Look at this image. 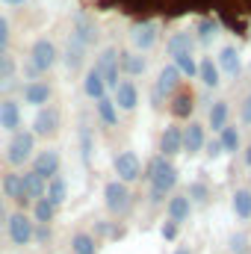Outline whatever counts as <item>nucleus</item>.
<instances>
[{
  "label": "nucleus",
  "instance_id": "nucleus-1",
  "mask_svg": "<svg viewBox=\"0 0 251 254\" xmlns=\"http://www.w3.org/2000/svg\"><path fill=\"white\" fill-rule=\"evenodd\" d=\"M142 178H148V184H151V204H163L166 195H172V190L178 187V169L163 154L151 157V163H148Z\"/></svg>",
  "mask_w": 251,
  "mask_h": 254
},
{
  "label": "nucleus",
  "instance_id": "nucleus-2",
  "mask_svg": "<svg viewBox=\"0 0 251 254\" xmlns=\"http://www.w3.org/2000/svg\"><path fill=\"white\" fill-rule=\"evenodd\" d=\"M36 151V136L33 130H15L12 139H9V148H6V160L9 166H24Z\"/></svg>",
  "mask_w": 251,
  "mask_h": 254
},
{
  "label": "nucleus",
  "instance_id": "nucleus-3",
  "mask_svg": "<svg viewBox=\"0 0 251 254\" xmlns=\"http://www.w3.org/2000/svg\"><path fill=\"white\" fill-rule=\"evenodd\" d=\"M104 204L113 216H127L133 210V195L127 190V184H122V181L104 184Z\"/></svg>",
  "mask_w": 251,
  "mask_h": 254
},
{
  "label": "nucleus",
  "instance_id": "nucleus-4",
  "mask_svg": "<svg viewBox=\"0 0 251 254\" xmlns=\"http://www.w3.org/2000/svg\"><path fill=\"white\" fill-rule=\"evenodd\" d=\"M33 219L24 213V210H18V213H12L9 219H6V234H9V243L15 246V249H27L30 243H33Z\"/></svg>",
  "mask_w": 251,
  "mask_h": 254
},
{
  "label": "nucleus",
  "instance_id": "nucleus-5",
  "mask_svg": "<svg viewBox=\"0 0 251 254\" xmlns=\"http://www.w3.org/2000/svg\"><path fill=\"white\" fill-rule=\"evenodd\" d=\"M60 125H63V113H60L57 107L45 104V107H39V113H36V119H33V136L51 139V136L60 133Z\"/></svg>",
  "mask_w": 251,
  "mask_h": 254
},
{
  "label": "nucleus",
  "instance_id": "nucleus-6",
  "mask_svg": "<svg viewBox=\"0 0 251 254\" xmlns=\"http://www.w3.org/2000/svg\"><path fill=\"white\" fill-rule=\"evenodd\" d=\"M178 83H181V71H178L175 65H166V68L160 71L154 89H151V104H154V107H163V101L178 89Z\"/></svg>",
  "mask_w": 251,
  "mask_h": 254
},
{
  "label": "nucleus",
  "instance_id": "nucleus-7",
  "mask_svg": "<svg viewBox=\"0 0 251 254\" xmlns=\"http://www.w3.org/2000/svg\"><path fill=\"white\" fill-rule=\"evenodd\" d=\"M95 71L101 74V80H104L107 89H116V86H119V51H116V48L101 51V57H98V63H95Z\"/></svg>",
  "mask_w": 251,
  "mask_h": 254
},
{
  "label": "nucleus",
  "instance_id": "nucleus-8",
  "mask_svg": "<svg viewBox=\"0 0 251 254\" xmlns=\"http://www.w3.org/2000/svg\"><path fill=\"white\" fill-rule=\"evenodd\" d=\"M60 166H63V157L57 148H48V151H39L36 160H33V172L42 178V181H51L60 175Z\"/></svg>",
  "mask_w": 251,
  "mask_h": 254
},
{
  "label": "nucleus",
  "instance_id": "nucleus-9",
  "mask_svg": "<svg viewBox=\"0 0 251 254\" xmlns=\"http://www.w3.org/2000/svg\"><path fill=\"white\" fill-rule=\"evenodd\" d=\"M116 175H119V181L122 184H133V181H139L142 178V163H139V157L133 154V151H122V154H116Z\"/></svg>",
  "mask_w": 251,
  "mask_h": 254
},
{
  "label": "nucleus",
  "instance_id": "nucleus-10",
  "mask_svg": "<svg viewBox=\"0 0 251 254\" xmlns=\"http://www.w3.org/2000/svg\"><path fill=\"white\" fill-rule=\"evenodd\" d=\"M30 63L36 65L39 71L54 68V65H57V48H54V42H51V39H39V42L33 45V57H30Z\"/></svg>",
  "mask_w": 251,
  "mask_h": 254
},
{
  "label": "nucleus",
  "instance_id": "nucleus-11",
  "mask_svg": "<svg viewBox=\"0 0 251 254\" xmlns=\"http://www.w3.org/2000/svg\"><path fill=\"white\" fill-rule=\"evenodd\" d=\"M0 127L9 130V133H15L21 127V104L15 98H3L0 101Z\"/></svg>",
  "mask_w": 251,
  "mask_h": 254
},
{
  "label": "nucleus",
  "instance_id": "nucleus-12",
  "mask_svg": "<svg viewBox=\"0 0 251 254\" xmlns=\"http://www.w3.org/2000/svg\"><path fill=\"white\" fill-rule=\"evenodd\" d=\"M184 151V130L175 125H169L163 130V136H160V154L163 157H175V154H181Z\"/></svg>",
  "mask_w": 251,
  "mask_h": 254
},
{
  "label": "nucleus",
  "instance_id": "nucleus-13",
  "mask_svg": "<svg viewBox=\"0 0 251 254\" xmlns=\"http://www.w3.org/2000/svg\"><path fill=\"white\" fill-rule=\"evenodd\" d=\"M166 213H169V222H175V225L189 222L192 201L187 198V192H184V195H172V198H169V204H166Z\"/></svg>",
  "mask_w": 251,
  "mask_h": 254
},
{
  "label": "nucleus",
  "instance_id": "nucleus-14",
  "mask_svg": "<svg viewBox=\"0 0 251 254\" xmlns=\"http://www.w3.org/2000/svg\"><path fill=\"white\" fill-rule=\"evenodd\" d=\"M119 110H125V113H133L136 110V104H139V92H136V86L130 83V80H119V86H116V101H113Z\"/></svg>",
  "mask_w": 251,
  "mask_h": 254
},
{
  "label": "nucleus",
  "instance_id": "nucleus-15",
  "mask_svg": "<svg viewBox=\"0 0 251 254\" xmlns=\"http://www.w3.org/2000/svg\"><path fill=\"white\" fill-rule=\"evenodd\" d=\"M130 39H133V45H136L139 51H151V48L157 45V24H154V21L136 24L133 33H130Z\"/></svg>",
  "mask_w": 251,
  "mask_h": 254
},
{
  "label": "nucleus",
  "instance_id": "nucleus-16",
  "mask_svg": "<svg viewBox=\"0 0 251 254\" xmlns=\"http://www.w3.org/2000/svg\"><path fill=\"white\" fill-rule=\"evenodd\" d=\"M51 95H54V89H51L45 80H30V83L24 86V101L33 104V107H45V104L51 101Z\"/></svg>",
  "mask_w": 251,
  "mask_h": 254
},
{
  "label": "nucleus",
  "instance_id": "nucleus-17",
  "mask_svg": "<svg viewBox=\"0 0 251 254\" xmlns=\"http://www.w3.org/2000/svg\"><path fill=\"white\" fill-rule=\"evenodd\" d=\"M3 198H12L18 207H30V201L24 198V184H21V175H15V172L3 175Z\"/></svg>",
  "mask_w": 251,
  "mask_h": 254
},
{
  "label": "nucleus",
  "instance_id": "nucleus-18",
  "mask_svg": "<svg viewBox=\"0 0 251 254\" xmlns=\"http://www.w3.org/2000/svg\"><path fill=\"white\" fill-rule=\"evenodd\" d=\"M21 184H24V198L33 204L36 198H45V187H48V181H42L36 172H27V175H21Z\"/></svg>",
  "mask_w": 251,
  "mask_h": 254
},
{
  "label": "nucleus",
  "instance_id": "nucleus-19",
  "mask_svg": "<svg viewBox=\"0 0 251 254\" xmlns=\"http://www.w3.org/2000/svg\"><path fill=\"white\" fill-rule=\"evenodd\" d=\"M71 254H98V240L89 231H74L71 234Z\"/></svg>",
  "mask_w": 251,
  "mask_h": 254
},
{
  "label": "nucleus",
  "instance_id": "nucleus-20",
  "mask_svg": "<svg viewBox=\"0 0 251 254\" xmlns=\"http://www.w3.org/2000/svg\"><path fill=\"white\" fill-rule=\"evenodd\" d=\"M65 195H68V184H65V178H63V175L51 178V181H48V187H45V198L60 210V207L65 204Z\"/></svg>",
  "mask_w": 251,
  "mask_h": 254
},
{
  "label": "nucleus",
  "instance_id": "nucleus-21",
  "mask_svg": "<svg viewBox=\"0 0 251 254\" xmlns=\"http://www.w3.org/2000/svg\"><path fill=\"white\" fill-rule=\"evenodd\" d=\"M204 127L195 125V122H189V127L184 130V151L187 154H198L201 148H204Z\"/></svg>",
  "mask_w": 251,
  "mask_h": 254
},
{
  "label": "nucleus",
  "instance_id": "nucleus-22",
  "mask_svg": "<svg viewBox=\"0 0 251 254\" xmlns=\"http://www.w3.org/2000/svg\"><path fill=\"white\" fill-rule=\"evenodd\" d=\"M74 39H80L86 48L98 39V30H95V24H92L86 15H77V18H74Z\"/></svg>",
  "mask_w": 251,
  "mask_h": 254
},
{
  "label": "nucleus",
  "instance_id": "nucleus-23",
  "mask_svg": "<svg viewBox=\"0 0 251 254\" xmlns=\"http://www.w3.org/2000/svg\"><path fill=\"white\" fill-rule=\"evenodd\" d=\"M30 207H33V222H36V225H51L54 216H57V207H54L48 198H36Z\"/></svg>",
  "mask_w": 251,
  "mask_h": 254
},
{
  "label": "nucleus",
  "instance_id": "nucleus-24",
  "mask_svg": "<svg viewBox=\"0 0 251 254\" xmlns=\"http://www.w3.org/2000/svg\"><path fill=\"white\" fill-rule=\"evenodd\" d=\"M119 68H122L125 74H130V77H139V74H145L148 63H145V57H139V54H119Z\"/></svg>",
  "mask_w": 251,
  "mask_h": 254
},
{
  "label": "nucleus",
  "instance_id": "nucleus-25",
  "mask_svg": "<svg viewBox=\"0 0 251 254\" xmlns=\"http://www.w3.org/2000/svg\"><path fill=\"white\" fill-rule=\"evenodd\" d=\"M219 68L228 74V77H240V71H243V63H240V54L234 51V48H225L222 54H219Z\"/></svg>",
  "mask_w": 251,
  "mask_h": 254
},
{
  "label": "nucleus",
  "instance_id": "nucleus-26",
  "mask_svg": "<svg viewBox=\"0 0 251 254\" xmlns=\"http://www.w3.org/2000/svg\"><path fill=\"white\" fill-rule=\"evenodd\" d=\"M83 92H86L92 101H98V98H104V95H107V86H104V80H101V74H98L95 68L86 74V80H83Z\"/></svg>",
  "mask_w": 251,
  "mask_h": 254
},
{
  "label": "nucleus",
  "instance_id": "nucleus-27",
  "mask_svg": "<svg viewBox=\"0 0 251 254\" xmlns=\"http://www.w3.org/2000/svg\"><path fill=\"white\" fill-rule=\"evenodd\" d=\"M198 77H201V83H204V86H210V89H216V86L222 83V80H219V65L213 63L210 57L198 63Z\"/></svg>",
  "mask_w": 251,
  "mask_h": 254
},
{
  "label": "nucleus",
  "instance_id": "nucleus-28",
  "mask_svg": "<svg viewBox=\"0 0 251 254\" xmlns=\"http://www.w3.org/2000/svg\"><path fill=\"white\" fill-rule=\"evenodd\" d=\"M219 145H222V154H237L240 151V130L225 125L219 130Z\"/></svg>",
  "mask_w": 251,
  "mask_h": 254
},
{
  "label": "nucleus",
  "instance_id": "nucleus-29",
  "mask_svg": "<svg viewBox=\"0 0 251 254\" xmlns=\"http://www.w3.org/2000/svg\"><path fill=\"white\" fill-rule=\"evenodd\" d=\"M98 116H101V122L107 127H116L119 125V107L113 104V98H98Z\"/></svg>",
  "mask_w": 251,
  "mask_h": 254
},
{
  "label": "nucleus",
  "instance_id": "nucleus-30",
  "mask_svg": "<svg viewBox=\"0 0 251 254\" xmlns=\"http://www.w3.org/2000/svg\"><path fill=\"white\" fill-rule=\"evenodd\" d=\"M83 54H86V45L71 36V42H68V48H65V65H68L71 71H77L80 63H83Z\"/></svg>",
  "mask_w": 251,
  "mask_h": 254
},
{
  "label": "nucleus",
  "instance_id": "nucleus-31",
  "mask_svg": "<svg viewBox=\"0 0 251 254\" xmlns=\"http://www.w3.org/2000/svg\"><path fill=\"white\" fill-rule=\"evenodd\" d=\"M169 54L172 57H178V54H192V48H195V39L189 36V33H175L172 39H169Z\"/></svg>",
  "mask_w": 251,
  "mask_h": 254
},
{
  "label": "nucleus",
  "instance_id": "nucleus-32",
  "mask_svg": "<svg viewBox=\"0 0 251 254\" xmlns=\"http://www.w3.org/2000/svg\"><path fill=\"white\" fill-rule=\"evenodd\" d=\"M234 213H237V219H243V222L251 219V190L234 192Z\"/></svg>",
  "mask_w": 251,
  "mask_h": 254
},
{
  "label": "nucleus",
  "instance_id": "nucleus-33",
  "mask_svg": "<svg viewBox=\"0 0 251 254\" xmlns=\"http://www.w3.org/2000/svg\"><path fill=\"white\" fill-rule=\"evenodd\" d=\"M225 125H228V101H216L210 107V127L213 130H222Z\"/></svg>",
  "mask_w": 251,
  "mask_h": 254
},
{
  "label": "nucleus",
  "instance_id": "nucleus-34",
  "mask_svg": "<svg viewBox=\"0 0 251 254\" xmlns=\"http://www.w3.org/2000/svg\"><path fill=\"white\" fill-rule=\"evenodd\" d=\"M192 110H195L192 95H178V98L172 101V116H175V119H189Z\"/></svg>",
  "mask_w": 251,
  "mask_h": 254
},
{
  "label": "nucleus",
  "instance_id": "nucleus-35",
  "mask_svg": "<svg viewBox=\"0 0 251 254\" xmlns=\"http://www.w3.org/2000/svg\"><path fill=\"white\" fill-rule=\"evenodd\" d=\"M80 157H83V163L89 166L92 163V127L86 125H80Z\"/></svg>",
  "mask_w": 251,
  "mask_h": 254
},
{
  "label": "nucleus",
  "instance_id": "nucleus-36",
  "mask_svg": "<svg viewBox=\"0 0 251 254\" xmlns=\"http://www.w3.org/2000/svg\"><path fill=\"white\" fill-rule=\"evenodd\" d=\"M175 68H178L184 77H198V65L192 60V54H178V57H175Z\"/></svg>",
  "mask_w": 251,
  "mask_h": 254
},
{
  "label": "nucleus",
  "instance_id": "nucleus-37",
  "mask_svg": "<svg viewBox=\"0 0 251 254\" xmlns=\"http://www.w3.org/2000/svg\"><path fill=\"white\" fill-rule=\"evenodd\" d=\"M15 71H18L15 57H9L6 51H0V80H15Z\"/></svg>",
  "mask_w": 251,
  "mask_h": 254
},
{
  "label": "nucleus",
  "instance_id": "nucleus-38",
  "mask_svg": "<svg viewBox=\"0 0 251 254\" xmlns=\"http://www.w3.org/2000/svg\"><path fill=\"white\" fill-rule=\"evenodd\" d=\"M216 30H219V24L213 21V18H204V21H198V39L207 45L213 36H216Z\"/></svg>",
  "mask_w": 251,
  "mask_h": 254
},
{
  "label": "nucleus",
  "instance_id": "nucleus-39",
  "mask_svg": "<svg viewBox=\"0 0 251 254\" xmlns=\"http://www.w3.org/2000/svg\"><path fill=\"white\" fill-rule=\"evenodd\" d=\"M33 240H36V246H51V240H54V231H51V225H33Z\"/></svg>",
  "mask_w": 251,
  "mask_h": 254
},
{
  "label": "nucleus",
  "instance_id": "nucleus-40",
  "mask_svg": "<svg viewBox=\"0 0 251 254\" xmlns=\"http://www.w3.org/2000/svg\"><path fill=\"white\" fill-rule=\"evenodd\" d=\"M187 198L192 204H207V184H201V181H195V184H189V192Z\"/></svg>",
  "mask_w": 251,
  "mask_h": 254
},
{
  "label": "nucleus",
  "instance_id": "nucleus-41",
  "mask_svg": "<svg viewBox=\"0 0 251 254\" xmlns=\"http://www.w3.org/2000/svg\"><path fill=\"white\" fill-rule=\"evenodd\" d=\"M228 249L234 254H249V237H246V234H231Z\"/></svg>",
  "mask_w": 251,
  "mask_h": 254
},
{
  "label": "nucleus",
  "instance_id": "nucleus-42",
  "mask_svg": "<svg viewBox=\"0 0 251 254\" xmlns=\"http://www.w3.org/2000/svg\"><path fill=\"white\" fill-rule=\"evenodd\" d=\"M178 228H181V225H175V222H166V225L160 228L163 240H169V243H172V240H178Z\"/></svg>",
  "mask_w": 251,
  "mask_h": 254
},
{
  "label": "nucleus",
  "instance_id": "nucleus-43",
  "mask_svg": "<svg viewBox=\"0 0 251 254\" xmlns=\"http://www.w3.org/2000/svg\"><path fill=\"white\" fill-rule=\"evenodd\" d=\"M6 45H9V21L0 18V51H6Z\"/></svg>",
  "mask_w": 251,
  "mask_h": 254
},
{
  "label": "nucleus",
  "instance_id": "nucleus-44",
  "mask_svg": "<svg viewBox=\"0 0 251 254\" xmlns=\"http://www.w3.org/2000/svg\"><path fill=\"white\" fill-rule=\"evenodd\" d=\"M204 148H207V157H219L222 154V145H219V139H210V142H204Z\"/></svg>",
  "mask_w": 251,
  "mask_h": 254
},
{
  "label": "nucleus",
  "instance_id": "nucleus-45",
  "mask_svg": "<svg viewBox=\"0 0 251 254\" xmlns=\"http://www.w3.org/2000/svg\"><path fill=\"white\" fill-rule=\"evenodd\" d=\"M243 122H246V125H251V95H249V101L243 104Z\"/></svg>",
  "mask_w": 251,
  "mask_h": 254
},
{
  "label": "nucleus",
  "instance_id": "nucleus-46",
  "mask_svg": "<svg viewBox=\"0 0 251 254\" xmlns=\"http://www.w3.org/2000/svg\"><path fill=\"white\" fill-rule=\"evenodd\" d=\"M3 3H9V6H21V3H27V0H3Z\"/></svg>",
  "mask_w": 251,
  "mask_h": 254
},
{
  "label": "nucleus",
  "instance_id": "nucleus-47",
  "mask_svg": "<svg viewBox=\"0 0 251 254\" xmlns=\"http://www.w3.org/2000/svg\"><path fill=\"white\" fill-rule=\"evenodd\" d=\"M6 219V210H3V195H0V222Z\"/></svg>",
  "mask_w": 251,
  "mask_h": 254
},
{
  "label": "nucleus",
  "instance_id": "nucleus-48",
  "mask_svg": "<svg viewBox=\"0 0 251 254\" xmlns=\"http://www.w3.org/2000/svg\"><path fill=\"white\" fill-rule=\"evenodd\" d=\"M246 163H249V166H251V145H249V148H246Z\"/></svg>",
  "mask_w": 251,
  "mask_h": 254
},
{
  "label": "nucleus",
  "instance_id": "nucleus-49",
  "mask_svg": "<svg viewBox=\"0 0 251 254\" xmlns=\"http://www.w3.org/2000/svg\"><path fill=\"white\" fill-rule=\"evenodd\" d=\"M175 254H192V252H189V249H178Z\"/></svg>",
  "mask_w": 251,
  "mask_h": 254
}]
</instances>
